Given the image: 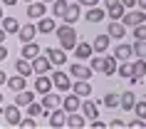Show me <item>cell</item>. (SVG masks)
<instances>
[{"label": "cell", "instance_id": "6da1fadb", "mask_svg": "<svg viewBox=\"0 0 146 129\" xmlns=\"http://www.w3.org/2000/svg\"><path fill=\"white\" fill-rule=\"evenodd\" d=\"M54 32H57V40H60L62 50H74V45H77V30H74V25L62 23V25L54 27Z\"/></svg>", "mask_w": 146, "mask_h": 129}, {"label": "cell", "instance_id": "7a4b0ae2", "mask_svg": "<svg viewBox=\"0 0 146 129\" xmlns=\"http://www.w3.org/2000/svg\"><path fill=\"white\" fill-rule=\"evenodd\" d=\"M50 80H52L54 90H60V92H69V90H72V77H69L67 72H62V70H54Z\"/></svg>", "mask_w": 146, "mask_h": 129}, {"label": "cell", "instance_id": "3957f363", "mask_svg": "<svg viewBox=\"0 0 146 129\" xmlns=\"http://www.w3.org/2000/svg\"><path fill=\"white\" fill-rule=\"evenodd\" d=\"M121 23L126 25V27H134V25H139V23H146V10H134V8H129L126 13L121 15Z\"/></svg>", "mask_w": 146, "mask_h": 129}, {"label": "cell", "instance_id": "277c9868", "mask_svg": "<svg viewBox=\"0 0 146 129\" xmlns=\"http://www.w3.org/2000/svg\"><path fill=\"white\" fill-rule=\"evenodd\" d=\"M72 80H92V67L89 65H82V62H72L69 65V72H67Z\"/></svg>", "mask_w": 146, "mask_h": 129}, {"label": "cell", "instance_id": "5b68a950", "mask_svg": "<svg viewBox=\"0 0 146 129\" xmlns=\"http://www.w3.org/2000/svg\"><path fill=\"white\" fill-rule=\"evenodd\" d=\"M30 62H32V72H35V75H47L50 70H54L52 62H50V57H47V55H42V52H40L35 60H30Z\"/></svg>", "mask_w": 146, "mask_h": 129}, {"label": "cell", "instance_id": "8992f818", "mask_svg": "<svg viewBox=\"0 0 146 129\" xmlns=\"http://www.w3.org/2000/svg\"><path fill=\"white\" fill-rule=\"evenodd\" d=\"M47 57H50V62H52V67H60V65H64L67 62V50H62V47H47Z\"/></svg>", "mask_w": 146, "mask_h": 129}, {"label": "cell", "instance_id": "52a82bcc", "mask_svg": "<svg viewBox=\"0 0 146 129\" xmlns=\"http://www.w3.org/2000/svg\"><path fill=\"white\" fill-rule=\"evenodd\" d=\"M47 119H50V127L52 129H62L64 127V119H67V112H64L62 107H54L52 112L47 114Z\"/></svg>", "mask_w": 146, "mask_h": 129}, {"label": "cell", "instance_id": "ba28073f", "mask_svg": "<svg viewBox=\"0 0 146 129\" xmlns=\"http://www.w3.org/2000/svg\"><path fill=\"white\" fill-rule=\"evenodd\" d=\"M107 35L111 40H121L126 35V25L121 20H111V23H107Z\"/></svg>", "mask_w": 146, "mask_h": 129}, {"label": "cell", "instance_id": "9c48e42d", "mask_svg": "<svg viewBox=\"0 0 146 129\" xmlns=\"http://www.w3.org/2000/svg\"><path fill=\"white\" fill-rule=\"evenodd\" d=\"M40 104H42L45 112H52L54 107H62V97H60V94H52V90H50V92L42 94V102H40Z\"/></svg>", "mask_w": 146, "mask_h": 129}, {"label": "cell", "instance_id": "30bf717a", "mask_svg": "<svg viewBox=\"0 0 146 129\" xmlns=\"http://www.w3.org/2000/svg\"><path fill=\"white\" fill-rule=\"evenodd\" d=\"M3 117H5V122H8L10 127H17L20 119H23V117H20V107H17V104L5 107V109H3Z\"/></svg>", "mask_w": 146, "mask_h": 129}, {"label": "cell", "instance_id": "8fae6325", "mask_svg": "<svg viewBox=\"0 0 146 129\" xmlns=\"http://www.w3.org/2000/svg\"><path fill=\"white\" fill-rule=\"evenodd\" d=\"M131 77H129V82H141L146 77V60H139L136 57V62H131Z\"/></svg>", "mask_w": 146, "mask_h": 129}, {"label": "cell", "instance_id": "7c38bea8", "mask_svg": "<svg viewBox=\"0 0 146 129\" xmlns=\"http://www.w3.org/2000/svg\"><path fill=\"white\" fill-rule=\"evenodd\" d=\"M35 32H37V25L35 23H25V25H20L17 37H20V42H30V40H35Z\"/></svg>", "mask_w": 146, "mask_h": 129}, {"label": "cell", "instance_id": "4fadbf2b", "mask_svg": "<svg viewBox=\"0 0 146 129\" xmlns=\"http://www.w3.org/2000/svg\"><path fill=\"white\" fill-rule=\"evenodd\" d=\"M64 127H69V129H82V127H87V117H84V114H77V112H69L67 119H64Z\"/></svg>", "mask_w": 146, "mask_h": 129}, {"label": "cell", "instance_id": "5bb4252c", "mask_svg": "<svg viewBox=\"0 0 146 129\" xmlns=\"http://www.w3.org/2000/svg\"><path fill=\"white\" fill-rule=\"evenodd\" d=\"M79 104H82V97H79V94H74V92H72V94H67V97L62 99V109H64V112H77L79 109Z\"/></svg>", "mask_w": 146, "mask_h": 129}, {"label": "cell", "instance_id": "9a60e30c", "mask_svg": "<svg viewBox=\"0 0 146 129\" xmlns=\"http://www.w3.org/2000/svg\"><path fill=\"white\" fill-rule=\"evenodd\" d=\"M72 92L79 94L82 99L89 97V94H92V82H89V80H77V82H72Z\"/></svg>", "mask_w": 146, "mask_h": 129}, {"label": "cell", "instance_id": "2e32d148", "mask_svg": "<svg viewBox=\"0 0 146 129\" xmlns=\"http://www.w3.org/2000/svg\"><path fill=\"white\" fill-rule=\"evenodd\" d=\"M45 13H47V5H45V3H35V0L27 3V17H30V20H40Z\"/></svg>", "mask_w": 146, "mask_h": 129}, {"label": "cell", "instance_id": "e0dca14e", "mask_svg": "<svg viewBox=\"0 0 146 129\" xmlns=\"http://www.w3.org/2000/svg\"><path fill=\"white\" fill-rule=\"evenodd\" d=\"M104 10H107V17H109V20H121V15L126 13V8H124L119 0H116V3H109V5H104Z\"/></svg>", "mask_w": 146, "mask_h": 129}, {"label": "cell", "instance_id": "ac0fdd59", "mask_svg": "<svg viewBox=\"0 0 146 129\" xmlns=\"http://www.w3.org/2000/svg\"><path fill=\"white\" fill-rule=\"evenodd\" d=\"M94 55V50H92V42H77V45H74V57H77V60H89V57H92Z\"/></svg>", "mask_w": 146, "mask_h": 129}, {"label": "cell", "instance_id": "d6986e66", "mask_svg": "<svg viewBox=\"0 0 146 129\" xmlns=\"http://www.w3.org/2000/svg\"><path fill=\"white\" fill-rule=\"evenodd\" d=\"M116 57L114 55H107V57H102V75H107V77H111V75H116Z\"/></svg>", "mask_w": 146, "mask_h": 129}, {"label": "cell", "instance_id": "ffe728a7", "mask_svg": "<svg viewBox=\"0 0 146 129\" xmlns=\"http://www.w3.org/2000/svg\"><path fill=\"white\" fill-rule=\"evenodd\" d=\"M114 57H116L119 62L131 60V57H134V50H131V45H129V42H119V45L114 47Z\"/></svg>", "mask_w": 146, "mask_h": 129}, {"label": "cell", "instance_id": "44dd1931", "mask_svg": "<svg viewBox=\"0 0 146 129\" xmlns=\"http://www.w3.org/2000/svg\"><path fill=\"white\" fill-rule=\"evenodd\" d=\"M79 15H82L79 3H69V5H67V13L62 15V20H64L67 25H72V23H77V20H79Z\"/></svg>", "mask_w": 146, "mask_h": 129}, {"label": "cell", "instance_id": "7402d4cb", "mask_svg": "<svg viewBox=\"0 0 146 129\" xmlns=\"http://www.w3.org/2000/svg\"><path fill=\"white\" fill-rule=\"evenodd\" d=\"M40 52H42V50H40V42H35V40L23 42V57H25V60H35Z\"/></svg>", "mask_w": 146, "mask_h": 129}, {"label": "cell", "instance_id": "603a6c76", "mask_svg": "<svg viewBox=\"0 0 146 129\" xmlns=\"http://www.w3.org/2000/svg\"><path fill=\"white\" fill-rule=\"evenodd\" d=\"M54 17H47V15H42L37 20V32H42V35H50V32H54Z\"/></svg>", "mask_w": 146, "mask_h": 129}, {"label": "cell", "instance_id": "cb8c5ba5", "mask_svg": "<svg viewBox=\"0 0 146 129\" xmlns=\"http://www.w3.org/2000/svg\"><path fill=\"white\" fill-rule=\"evenodd\" d=\"M87 23H102L104 17H107V10L104 8H97V5H92V8L87 10Z\"/></svg>", "mask_w": 146, "mask_h": 129}, {"label": "cell", "instance_id": "d4e9b609", "mask_svg": "<svg viewBox=\"0 0 146 129\" xmlns=\"http://www.w3.org/2000/svg\"><path fill=\"white\" fill-rule=\"evenodd\" d=\"M82 114L87 117V122H92V119H97L99 117V107H97V102H82Z\"/></svg>", "mask_w": 146, "mask_h": 129}, {"label": "cell", "instance_id": "484cf974", "mask_svg": "<svg viewBox=\"0 0 146 129\" xmlns=\"http://www.w3.org/2000/svg\"><path fill=\"white\" fill-rule=\"evenodd\" d=\"M109 42H111V37H109L107 32H104V35H97L94 42H92V50H94V52H107V50H109Z\"/></svg>", "mask_w": 146, "mask_h": 129}, {"label": "cell", "instance_id": "4316f807", "mask_svg": "<svg viewBox=\"0 0 146 129\" xmlns=\"http://www.w3.org/2000/svg\"><path fill=\"white\" fill-rule=\"evenodd\" d=\"M52 90V80L47 75H37V80H35V92L37 94H45V92Z\"/></svg>", "mask_w": 146, "mask_h": 129}, {"label": "cell", "instance_id": "83f0119b", "mask_svg": "<svg viewBox=\"0 0 146 129\" xmlns=\"http://www.w3.org/2000/svg\"><path fill=\"white\" fill-rule=\"evenodd\" d=\"M5 84H8L13 92H20V90H27V82H25V77L23 75H13L5 80Z\"/></svg>", "mask_w": 146, "mask_h": 129}, {"label": "cell", "instance_id": "f1b7e54d", "mask_svg": "<svg viewBox=\"0 0 146 129\" xmlns=\"http://www.w3.org/2000/svg\"><path fill=\"white\" fill-rule=\"evenodd\" d=\"M35 99V92H30V90H20V92H15V104L17 107H27Z\"/></svg>", "mask_w": 146, "mask_h": 129}, {"label": "cell", "instance_id": "f546056e", "mask_svg": "<svg viewBox=\"0 0 146 129\" xmlns=\"http://www.w3.org/2000/svg\"><path fill=\"white\" fill-rule=\"evenodd\" d=\"M15 72H17V75H23V77H30L32 75V62L25 60V57H20V60L15 62Z\"/></svg>", "mask_w": 146, "mask_h": 129}, {"label": "cell", "instance_id": "4dcf8cb0", "mask_svg": "<svg viewBox=\"0 0 146 129\" xmlns=\"http://www.w3.org/2000/svg\"><path fill=\"white\" fill-rule=\"evenodd\" d=\"M134 102H136L134 92H124V94H119V107H121V109H126V112H131V109H134Z\"/></svg>", "mask_w": 146, "mask_h": 129}, {"label": "cell", "instance_id": "1f68e13d", "mask_svg": "<svg viewBox=\"0 0 146 129\" xmlns=\"http://www.w3.org/2000/svg\"><path fill=\"white\" fill-rule=\"evenodd\" d=\"M67 5L69 0H52V17H62L67 13Z\"/></svg>", "mask_w": 146, "mask_h": 129}, {"label": "cell", "instance_id": "d6a6232c", "mask_svg": "<svg viewBox=\"0 0 146 129\" xmlns=\"http://www.w3.org/2000/svg\"><path fill=\"white\" fill-rule=\"evenodd\" d=\"M3 30H5V32H17V30H20L17 17H5V15H3Z\"/></svg>", "mask_w": 146, "mask_h": 129}, {"label": "cell", "instance_id": "836d02e7", "mask_svg": "<svg viewBox=\"0 0 146 129\" xmlns=\"http://www.w3.org/2000/svg\"><path fill=\"white\" fill-rule=\"evenodd\" d=\"M131 72H134V70H131V62H129V60H124L121 65H116V75H119V77H124V80H129V77H131Z\"/></svg>", "mask_w": 146, "mask_h": 129}, {"label": "cell", "instance_id": "e575fe53", "mask_svg": "<svg viewBox=\"0 0 146 129\" xmlns=\"http://www.w3.org/2000/svg\"><path fill=\"white\" fill-rule=\"evenodd\" d=\"M131 50H134V55H136L139 60H146V40H136L131 45Z\"/></svg>", "mask_w": 146, "mask_h": 129}, {"label": "cell", "instance_id": "d590c367", "mask_svg": "<svg viewBox=\"0 0 146 129\" xmlns=\"http://www.w3.org/2000/svg\"><path fill=\"white\" fill-rule=\"evenodd\" d=\"M25 109H27V117H35V119H37V117H42V104H40V102H35V99H32Z\"/></svg>", "mask_w": 146, "mask_h": 129}, {"label": "cell", "instance_id": "8d00e7d4", "mask_svg": "<svg viewBox=\"0 0 146 129\" xmlns=\"http://www.w3.org/2000/svg\"><path fill=\"white\" fill-rule=\"evenodd\" d=\"M104 107H109V109H114V107H119V94H114V92H109L107 97H104Z\"/></svg>", "mask_w": 146, "mask_h": 129}, {"label": "cell", "instance_id": "74e56055", "mask_svg": "<svg viewBox=\"0 0 146 129\" xmlns=\"http://www.w3.org/2000/svg\"><path fill=\"white\" fill-rule=\"evenodd\" d=\"M131 112L136 114V117H141V119H146V99L144 102H134V109Z\"/></svg>", "mask_w": 146, "mask_h": 129}, {"label": "cell", "instance_id": "f35d334b", "mask_svg": "<svg viewBox=\"0 0 146 129\" xmlns=\"http://www.w3.org/2000/svg\"><path fill=\"white\" fill-rule=\"evenodd\" d=\"M134 40H146V23L134 25Z\"/></svg>", "mask_w": 146, "mask_h": 129}, {"label": "cell", "instance_id": "ab89813d", "mask_svg": "<svg viewBox=\"0 0 146 129\" xmlns=\"http://www.w3.org/2000/svg\"><path fill=\"white\" fill-rule=\"evenodd\" d=\"M17 127H23V129H37V122H35V117H25V119H20Z\"/></svg>", "mask_w": 146, "mask_h": 129}, {"label": "cell", "instance_id": "60d3db41", "mask_svg": "<svg viewBox=\"0 0 146 129\" xmlns=\"http://www.w3.org/2000/svg\"><path fill=\"white\" fill-rule=\"evenodd\" d=\"M126 127H129V129H144V127H146V119H141V117H136L134 122H126Z\"/></svg>", "mask_w": 146, "mask_h": 129}, {"label": "cell", "instance_id": "b9f144b4", "mask_svg": "<svg viewBox=\"0 0 146 129\" xmlns=\"http://www.w3.org/2000/svg\"><path fill=\"white\" fill-rule=\"evenodd\" d=\"M89 67H92V72H99L102 70V57H89Z\"/></svg>", "mask_w": 146, "mask_h": 129}, {"label": "cell", "instance_id": "7bdbcfd3", "mask_svg": "<svg viewBox=\"0 0 146 129\" xmlns=\"http://www.w3.org/2000/svg\"><path fill=\"white\" fill-rule=\"evenodd\" d=\"M107 127H111V129H121V127H126V122H124V119H111V122H107Z\"/></svg>", "mask_w": 146, "mask_h": 129}, {"label": "cell", "instance_id": "ee69618b", "mask_svg": "<svg viewBox=\"0 0 146 129\" xmlns=\"http://www.w3.org/2000/svg\"><path fill=\"white\" fill-rule=\"evenodd\" d=\"M87 124H89L92 129H104V127H107V122H99V117H97V119H92V122H87Z\"/></svg>", "mask_w": 146, "mask_h": 129}, {"label": "cell", "instance_id": "f6af8a7d", "mask_svg": "<svg viewBox=\"0 0 146 129\" xmlns=\"http://www.w3.org/2000/svg\"><path fill=\"white\" fill-rule=\"evenodd\" d=\"M79 5H84V8H92V5H97L99 0H77Z\"/></svg>", "mask_w": 146, "mask_h": 129}, {"label": "cell", "instance_id": "bcb514c9", "mask_svg": "<svg viewBox=\"0 0 146 129\" xmlns=\"http://www.w3.org/2000/svg\"><path fill=\"white\" fill-rule=\"evenodd\" d=\"M3 60H8V47L0 42V62H3Z\"/></svg>", "mask_w": 146, "mask_h": 129}, {"label": "cell", "instance_id": "7dc6e473", "mask_svg": "<svg viewBox=\"0 0 146 129\" xmlns=\"http://www.w3.org/2000/svg\"><path fill=\"white\" fill-rule=\"evenodd\" d=\"M119 3H121L124 8L129 10V8H134V5H136V0H119Z\"/></svg>", "mask_w": 146, "mask_h": 129}, {"label": "cell", "instance_id": "c3c4849f", "mask_svg": "<svg viewBox=\"0 0 146 129\" xmlns=\"http://www.w3.org/2000/svg\"><path fill=\"white\" fill-rule=\"evenodd\" d=\"M136 8L139 10H146V0H136Z\"/></svg>", "mask_w": 146, "mask_h": 129}, {"label": "cell", "instance_id": "681fc988", "mask_svg": "<svg viewBox=\"0 0 146 129\" xmlns=\"http://www.w3.org/2000/svg\"><path fill=\"white\" fill-rule=\"evenodd\" d=\"M5 80H8V75H5V72H3V70H0V87H3V84H5Z\"/></svg>", "mask_w": 146, "mask_h": 129}, {"label": "cell", "instance_id": "f907efd6", "mask_svg": "<svg viewBox=\"0 0 146 129\" xmlns=\"http://www.w3.org/2000/svg\"><path fill=\"white\" fill-rule=\"evenodd\" d=\"M3 5H17V0H0Z\"/></svg>", "mask_w": 146, "mask_h": 129}, {"label": "cell", "instance_id": "816d5d0a", "mask_svg": "<svg viewBox=\"0 0 146 129\" xmlns=\"http://www.w3.org/2000/svg\"><path fill=\"white\" fill-rule=\"evenodd\" d=\"M5 35H8V32H5L3 27H0V42H5Z\"/></svg>", "mask_w": 146, "mask_h": 129}, {"label": "cell", "instance_id": "f5cc1de1", "mask_svg": "<svg viewBox=\"0 0 146 129\" xmlns=\"http://www.w3.org/2000/svg\"><path fill=\"white\" fill-rule=\"evenodd\" d=\"M0 20H3V3H0Z\"/></svg>", "mask_w": 146, "mask_h": 129}, {"label": "cell", "instance_id": "db71d44e", "mask_svg": "<svg viewBox=\"0 0 146 129\" xmlns=\"http://www.w3.org/2000/svg\"><path fill=\"white\" fill-rule=\"evenodd\" d=\"M42 3H52V0H42Z\"/></svg>", "mask_w": 146, "mask_h": 129}, {"label": "cell", "instance_id": "11a10c76", "mask_svg": "<svg viewBox=\"0 0 146 129\" xmlns=\"http://www.w3.org/2000/svg\"><path fill=\"white\" fill-rule=\"evenodd\" d=\"M23 3H32V0H23Z\"/></svg>", "mask_w": 146, "mask_h": 129}, {"label": "cell", "instance_id": "9f6ffc18", "mask_svg": "<svg viewBox=\"0 0 146 129\" xmlns=\"http://www.w3.org/2000/svg\"><path fill=\"white\" fill-rule=\"evenodd\" d=\"M0 102H3V94H0Z\"/></svg>", "mask_w": 146, "mask_h": 129}]
</instances>
